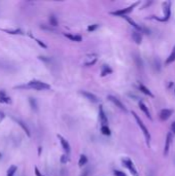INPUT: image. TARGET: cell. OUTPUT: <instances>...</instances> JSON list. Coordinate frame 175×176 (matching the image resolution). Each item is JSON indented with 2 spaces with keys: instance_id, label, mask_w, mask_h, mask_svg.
<instances>
[{
  "instance_id": "obj_1",
  "label": "cell",
  "mask_w": 175,
  "mask_h": 176,
  "mask_svg": "<svg viewBox=\"0 0 175 176\" xmlns=\"http://www.w3.org/2000/svg\"><path fill=\"white\" fill-rule=\"evenodd\" d=\"M19 88H26V89H34V90L37 91H44V90H49L51 89V86L46 82L40 81V80H31V81L28 82L26 86H22L19 87Z\"/></svg>"
},
{
  "instance_id": "obj_2",
  "label": "cell",
  "mask_w": 175,
  "mask_h": 176,
  "mask_svg": "<svg viewBox=\"0 0 175 176\" xmlns=\"http://www.w3.org/2000/svg\"><path fill=\"white\" fill-rule=\"evenodd\" d=\"M132 114H133V116H134V119H135V121H137V125L139 126V128L141 129V131L143 132V135L144 137H145V140H146V143H147V145L150 146V132H148V130H147V128L145 127V125L143 124V121H141V119H140L139 116L136 114V112H134V111H132Z\"/></svg>"
},
{
  "instance_id": "obj_3",
  "label": "cell",
  "mask_w": 175,
  "mask_h": 176,
  "mask_svg": "<svg viewBox=\"0 0 175 176\" xmlns=\"http://www.w3.org/2000/svg\"><path fill=\"white\" fill-rule=\"evenodd\" d=\"M139 4V2H135V3H133V4H131L130 6H128V7H126V8H123V9H118V10H115V12H111L110 14L112 15V16H116V17H125V16H127L128 14H130V12H132V10L134 9V8L136 7V6Z\"/></svg>"
},
{
  "instance_id": "obj_4",
  "label": "cell",
  "mask_w": 175,
  "mask_h": 176,
  "mask_svg": "<svg viewBox=\"0 0 175 176\" xmlns=\"http://www.w3.org/2000/svg\"><path fill=\"white\" fill-rule=\"evenodd\" d=\"M122 162H123V164H124V166L126 167L129 171H130L132 175L133 176H139L138 175L137 170H136V168H135V166H134L133 162H132L130 159H123Z\"/></svg>"
},
{
  "instance_id": "obj_5",
  "label": "cell",
  "mask_w": 175,
  "mask_h": 176,
  "mask_svg": "<svg viewBox=\"0 0 175 176\" xmlns=\"http://www.w3.org/2000/svg\"><path fill=\"white\" fill-rule=\"evenodd\" d=\"M163 6H164V17H165V18L163 20H161V22H166L169 20L170 15H171V2L170 1L164 2Z\"/></svg>"
},
{
  "instance_id": "obj_6",
  "label": "cell",
  "mask_w": 175,
  "mask_h": 176,
  "mask_svg": "<svg viewBox=\"0 0 175 176\" xmlns=\"http://www.w3.org/2000/svg\"><path fill=\"white\" fill-rule=\"evenodd\" d=\"M107 98H108L109 101H111L112 103H113L114 105L116 106V107H118L121 110H123V111H124V112H127V108L125 107L124 104H123L122 102L120 101V99H118V98H116V97L112 96V95H109V96L107 97Z\"/></svg>"
},
{
  "instance_id": "obj_7",
  "label": "cell",
  "mask_w": 175,
  "mask_h": 176,
  "mask_svg": "<svg viewBox=\"0 0 175 176\" xmlns=\"http://www.w3.org/2000/svg\"><path fill=\"white\" fill-rule=\"evenodd\" d=\"M124 19H126V21L128 22L130 25H132V27H134L136 29V31H138V32H140L141 33L142 31H146V29H144V28H142L141 26H139L137 23H136L135 21H133L131 18H129V17H127V16H125V17H123Z\"/></svg>"
},
{
  "instance_id": "obj_8",
  "label": "cell",
  "mask_w": 175,
  "mask_h": 176,
  "mask_svg": "<svg viewBox=\"0 0 175 176\" xmlns=\"http://www.w3.org/2000/svg\"><path fill=\"white\" fill-rule=\"evenodd\" d=\"M99 119H100V123L102 124V126H107L108 119H107V116L104 112L103 106H101V105H100V107H99Z\"/></svg>"
},
{
  "instance_id": "obj_9",
  "label": "cell",
  "mask_w": 175,
  "mask_h": 176,
  "mask_svg": "<svg viewBox=\"0 0 175 176\" xmlns=\"http://www.w3.org/2000/svg\"><path fill=\"white\" fill-rule=\"evenodd\" d=\"M173 113V110L172 109H162L161 112H160V119L161 121H167L170 116Z\"/></svg>"
},
{
  "instance_id": "obj_10",
  "label": "cell",
  "mask_w": 175,
  "mask_h": 176,
  "mask_svg": "<svg viewBox=\"0 0 175 176\" xmlns=\"http://www.w3.org/2000/svg\"><path fill=\"white\" fill-rule=\"evenodd\" d=\"M81 95H84V96L87 98L89 101L93 102V103H97V102H99V99L96 95L92 94V93H90V92H86V91H81Z\"/></svg>"
},
{
  "instance_id": "obj_11",
  "label": "cell",
  "mask_w": 175,
  "mask_h": 176,
  "mask_svg": "<svg viewBox=\"0 0 175 176\" xmlns=\"http://www.w3.org/2000/svg\"><path fill=\"white\" fill-rule=\"evenodd\" d=\"M58 138L60 139V142H61L62 147H63L64 151H65L67 153H70V144L68 143V141H67L64 137H62L61 135H58Z\"/></svg>"
},
{
  "instance_id": "obj_12",
  "label": "cell",
  "mask_w": 175,
  "mask_h": 176,
  "mask_svg": "<svg viewBox=\"0 0 175 176\" xmlns=\"http://www.w3.org/2000/svg\"><path fill=\"white\" fill-rule=\"evenodd\" d=\"M171 140H172V134L168 133L167 134V138H166V144H165V151H164V156H167L169 153V148H170V144H171Z\"/></svg>"
},
{
  "instance_id": "obj_13",
  "label": "cell",
  "mask_w": 175,
  "mask_h": 176,
  "mask_svg": "<svg viewBox=\"0 0 175 176\" xmlns=\"http://www.w3.org/2000/svg\"><path fill=\"white\" fill-rule=\"evenodd\" d=\"M132 38H133V40L135 41V43H137V44H140L142 41V35L140 32L138 31H133L132 32Z\"/></svg>"
},
{
  "instance_id": "obj_14",
  "label": "cell",
  "mask_w": 175,
  "mask_h": 176,
  "mask_svg": "<svg viewBox=\"0 0 175 176\" xmlns=\"http://www.w3.org/2000/svg\"><path fill=\"white\" fill-rule=\"evenodd\" d=\"M0 102H1V103H6V104H9L10 102H12L10 97H8L4 91H0Z\"/></svg>"
},
{
  "instance_id": "obj_15",
  "label": "cell",
  "mask_w": 175,
  "mask_h": 176,
  "mask_svg": "<svg viewBox=\"0 0 175 176\" xmlns=\"http://www.w3.org/2000/svg\"><path fill=\"white\" fill-rule=\"evenodd\" d=\"M139 108L142 110V111L145 113V116L148 117L150 119H152V116H150V110H148V108H147V106L145 105V104L143 103L142 101H140L139 102Z\"/></svg>"
},
{
  "instance_id": "obj_16",
  "label": "cell",
  "mask_w": 175,
  "mask_h": 176,
  "mask_svg": "<svg viewBox=\"0 0 175 176\" xmlns=\"http://www.w3.org/2000/svg\"><path fill=\"white\" fill-rule=\"evenodd\" d=\"M112 73V69L110 68L108 65H103L101 69V76H106V75Z\"/></svg>"
},
{
  "instance_id": "obj_17",
  "label": "cell",
  "mask_w": 175,
  "mask_h": 176,
  "mask_svg": "<svg viewBox=\"0 0 175 176\" xmlns=\"http://www.w3.org/2000/svg\"><path fill=\"white\" fill-rule=\"evenodd\" d=\"M64 35H65L67 38L70 39V40L76 41V42H81V41L83 40V37H81V35H73V34H68V33H65Z\"/></svg>"
},
{
  "instance_id": "obj_18",
  "label": "cell",
  "mask_w": 175,
  "mask_h": 176,
  "mask_svg": "<svg viewBox=\"0 0 175 176\" xmlns=\"http://www.w3.org/2000/svg\"><path fill=\"white\" fill-rule=\"evenodd\" d=\"M174 61H175V47H173V49H172V52H171V54H170V56L167 58V60H166L165 64L166 65H169V64H171V63H173Z\"/></svg>"
},
{
  "instance_id": "obj_19",
  "label": "cell",
  "mask_w": 175,
  "mask_h": 176,
  "mask_svg": "<svg viewBox=\"0 0 175 176\" xmlns=\"http://www.w3.org/2000/svg\"><path fill=\"white\" fill-rule=\"evenodd\" d=\"M139 90L141 91L143 94H145V95H147V96H150V97H153V95H152V93L150 92V90H148L147 88H146L144 84H139Z\"/></svg>"
},
{
  "instance_id": "obj_20",
  "label": "cell",
  "mask_w": 175,
  "mask_h": 176,
  "mask_svg": "<svg viewBox=\"0 0 175 176\" xmlns=\"http://www.w3.org/2000/svg\"><path fill=\"white\" fill-rule=\"evenodd\" d=\"M134 61H135L136 65L138 66V68L142 69V66H143V63H142V60L140 58V56L138 54H134Z\"/></svg>"
},
{
  "instance_id": "obj_21",
  "label": "cell",
  "mask_w": 175,
  "mask_h": 176,
  "mask_svg": "<svg viewBox=\"0 0 175 176\" xmlns=\"http://www.w3.org/2000/svg\"><path fill=\"white\" fill-rule=\"evenodd\" d=\"M17 123L19 124V125L21 126V128L25 131V133L27 134V136L28 137H30V131H29V129H28V127L26 126V124L24 123V121H20V119H17Z\"/></svg>"
},
{
  "instance_id": "obj_22",
  "label": "cell",
  "mask_w": 175,
  "mask_h": 176,
  "mask_svg": "<svg viewBox=\"0 0 175 176\" xmlns=\"http://www.w3.org/2000/svg\"><path fill=\"white\" fill-rule=\"evenodd\" d=\"M87 163H88V158L85 155H81V158H79V161H78V166L83 167V166H85Z\"/></svg>"
},
{
  "instance_id": "obj_23",
  "label": "cell",
  "mask_w": 175,
  "mask_h": 176,
  "mask_svg": "<svg viewBox=\"0 0 175 176\" xmlns=\"http://www.w3.org/2000/svg\"><path fill=\"white\" fill-rule=\"evenodd\" d=\"M2 31L6 32L8 34H24L22 30L20 29H15V30H7V29H1Z\"/></svg>"
},
{
  "instance_id": "obj_24",
  "label": "cell",
  "mask_w": 175,
  "mask_h": 176,
  "mask_svg": "<svg viewBox=\"0 0 175 176\" xmlns=\"http://www.w3.org/2000/svg\"><path fill=\"white\" fill-rule=\"evenodd\" d=\"M101 132H102V134H104V135H106V136H109L110 134H111L108 126H102V127H101Z\"/></svg>"
},
{
  "instance_id": "obj_25",
  "label": "cell",
  "mask_w": 175,
  "mask_h": 176,
  "mask_svg": "<svg viewBox=\"0 0 175 176\" xmlns=\"http://www.w3.org/2000/svg\"><path fill=\"white\" fill-rule=\"evenodd\" d=\"M29 103L31 105L32 109L37 110V103H36V100L34 98H29Z\"/></svg>"
},
{
  "instance_id": "obj_26",
  "label": "cell",
  "mask_w": 175,
  "mask_h": 176,
  "mask_svg": "<svg viewBox=\"0 0 175 176\" xmlns=\"http://www.w3.org/2000/svg\"><path fill=\"white\" fill-rule=\"evenodd\" d=\"M17 171V166H10L7 170V176H14V174Z\"/></svg>"
},
{
  "instance_id": "obj_27",
  "label": "cell",
  "mask_w": 175,
  "mask_h": 176,
  "mask_svg": "<svg viewBox=\"0 0 175 176\" xmlns=\"http://www.w3.org/2000/svg\"><path fill=\"white\" fill-rule=\"evenodd\" d=\"M49 23H51L52 26H57L58 25L57 18H56L54 15H51V16H49Z\"/></svg>"
},
{
  "instance_id": "obj_28",
  "label": "cell",
  "mask_w": 175,
  "mask_h": 176,
  "mask_svg": "<svg viewBox=\"0 0 175 176\" xmlns=\"http://www.w3.org/2000/svg\"><path fill=\"white\" fill-rule=\"evenodd\" d=\"M97 28H99V25H98V24H94V25L89 26V27H88V31L89 32H93V31H95Z\"/></svg>"
},
{
  "instance_id": "obj_29",
  "label": "cell",
  "mask_w": 175,
  "mask_h": 176,
  "mask_svg": "<svg viewBox=\"0 0 175 176\" xmlns=\"http://www.w3.org/2000/svg\"><path fill=\"white\" fill-rule=\"evenodd\" d=\"M113 174H114V176H127L126 173L123 172V171H120V170H114Z\"/></svg>"
},
{
  "instance_id": "obj_30",
  "label": "cell",
  "mask_w": 175,
  "mask_h": 176,
  "mask_svg": "<svg viewBox=\"0 0 175 176\" xmlns=\"http://www.w3.org/2000/svg\"><path fill=\"white\" fill-rule=\"evenodd\" d=\"M35 40H36V42H37L38 44H39V45H40V47H44V49H46V47H47L46 45H45L44 43L42 42L41 40H39V39H35Z\"/></svg>"
},
{
  "instance_id": "obj_31",
  "label": "cell",
  "mask_w": 175,
  "mask_h": 176,
  "mask_svg": "<svg viewBox=\"0 0 175 176\" xmlns=\"http://www.w3.org/2000/svg\"><path fill=\"white\" fill-rule=\"evenodd\" d=\"M68 161H69V159L67 158L66 155H63V156H62V158H61V162H62V163H64V164H65V163H67Z\"/></svg>"
},
{
  "instance_id": "obj_32",
  "label": "cell",
  "mask_w": 175,
  "mask_h": 176,
  "mask_svg": "<svg viewBox=\"0 0 175 176\" xmlns=\"http://www.w3.org/2000/svg\"><path fill=\"white\" fill-rule=\"evenodd\" d=\"M34 170H35V175L36 176H44V175H42L41 173H40V171L38 170L37 167H35V169H34Z\"/></svg>"
},
{
  "instance_id": "obj_33",
  "label": "cell",
  "mask_w": 175,
  "mask_h": 176,
  "mask_svg": "<svg viewBox=\"0 0 175 176\" xmlns=\"http://www.w3.org/2000/svg\"><path fill=\"white\" fill-rule=\"evenodd\" d=\"M4 117H5V114H4L2 111H0V123H1V121H3V119H4Z\"/></svg>"
},
{
  "instance_id": "obj_34",
  "label": "cell",
  "mask_w": 175,
  "mask_h": 176,
  "mask_svg": "<svg viewBox=\"0 0 175 176\" xmlns=\"http://www.w3.org/2000/svg\"><path fill=\"white\" fill-rule=\"evenodd\" d=\"M171 130H172V132H173V134H175V121H173V123H172Z\"/></svg>"
},
{
  "instance_id": "obj_35",
  "label": "cell",
  "mask_w": 175,
  "mask_h": 176,
  "mask_svg": "<svg viewBox=\"0 0 175 176\" xmlns=\"http://www.w3.org/2000/svg\"><path fill=\"white\" fill-rule=\"evenodd\" d=\"M89 175V169H87V170H85L83 172V174H81V176H88Z\"/></svg>"
}]
</instances>
